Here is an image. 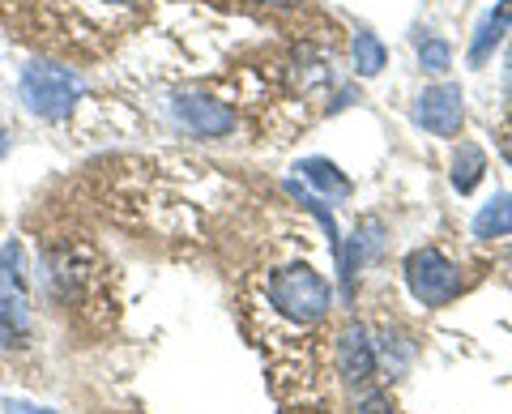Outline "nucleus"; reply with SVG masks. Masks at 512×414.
Listing matches in <instances>:
<instances>
[{"label": "nucleus", "mask_w": 512, "mask_h": 414, "mask_svg": "<svg viewBox=\"0 0 512 414\" xmlns=\"http://www.w3.org/2000/svg\"><path fill=\"white\" fill-rule=\"evenodd\" d=\"M419 56H423V65H427L431 73H444V69H448V60H453V52H448V43H440V39H427Z\"/></svg>", "instance_id": "4468645a"}, {"label": "nucleus", "mask_w": 512, "mask_h": 414, "mask_svg": "<svg viewBox=\"0 0 512 414\" xmlns=\"http://www.w3.org/2000/svg\"><path fill=\"white\" fill-rule=\"evenodd\" d=\"M299 175L308 184H316L325 197H350V180H346V175H338V167L325 163V158H303Z\"/></svg>", "instance_id": "9b49d317"}, {"label": "nucleus", "mask_w": 512, "mask_h": 414, "mask_svg": "<svg viewBox=\"0 0 512 414\" xmlns=\"http://www.w3.org/2000/svg\"><path fill=\"white\" fill-rule=\"evenodd\" d=\"M338 376L350 385H367L376 376V346L363 325H346L338 333Z\"/></svg>", "instance_id": "423d86ee"}, {"label": "nucleus", "mask_w": 512, "mask_h": 414, "mask_svg": "<svg viewBox=\"0 0 512 414\" xmlns=\"http://www.w3.org/2000/svg\"><path fill=\"white\" fill-rule=\"evenodd\" d=\"M261 5H274V9H291V5H299V0H261Z\"/></svg>", "instance_id": "f3484780"}, {"label": "nucleus", "mask_w": 512, "mask_h": 414, "mask_svg": "<svg viewBox=\"0 0 512 414\" xmlns=\"http://www.w3.org/2000/svg\"><path fill=\"white\" fill-rule=\"evenodd\" d=\"M94 5H99V9H116V13H120V9H137L141 0H94Z\"/></svg>", "instance_id": "dca6fc26"}, {"label": "nucleus", "mask_w": 512, "mask_h": 414, "mask_svg": "<svg viewBox=\"0 0 512 414\" xmlns=\"http://www.w3.org/2000/svg\"><path fill=\"white\" fill-rule=\"evenodd\" d=\"M414 120H419V129L436 133V137H457L461 124H466V99H461V86H453V82L427 86L419 94V107H414Z\"/></svg>", "instance_id": "20e7f679"}, {"label": "nucleus", "mask_w": 512, "mask_h": 414, "mask_svg": "<svg viewBox=\"0 0 512 414\" xmlns=\"http://www.w3.org/2000/svg\"><path fill=\"white\" fill-rule=\"evenodd\" d=\"M0 286H5V291H26V269H22V244L18 240L0 248Z\"/></svg>", "instance_id": "ddd939ff"}, {"label": "nucleus", "mask_w": 512, "mask_h": 414, "mask_svg": "<svg viewBox=\"0 0 512 414\" xmlns=\"http://www.w3.org/2000/svg\"><path fill=\"white\" fill-rule=\"evenodd\" d=\"M359 414H393V406H389V397L384 393H367L359 402Z\"/></svg>", "instance_id": "2eb2a0df"}, {"label": "nucleus", "mask_w": 512, "mask_h": 414, "mask_svg": "<svg viewBox=\"0 0 512 414\" xmlns=\"http://www.w3.org/2000/svg\"><path fill=\"white\" fill-rule=\"evenodd\" d=\"M82 90H86V82L73 69L47 65V60H35V65H26V73H22V99L43 120H60L64 111L82 99Z\"/></svg>", "instance_id": "f03ea898"}, {"label": "nucleus", "mask_w": 512, "mask_h": 414, "mask_svg": "<svg viewBox=\"0 0 512 414\" xmlns=\"http://www.w3.org/2000/svg\"><path fill=\"white\" fill-rule=\"evenodd\" d=\"M39 414H56V410H39Z\"/></svg>", "instance_id": "a211bd4d"}, {"label": "nucleus", "mask_w": 512, "mask_h": 414, "mask_svg": "<svg viewBox=\"0 0 512 414\" xmlns=\"http://www.w3.org/2000/svg\"><path fill=\"white\" fill-rule=\"evenodd\" d=\"M406 282L419 304L440 308L461 291V269L448 261L440 248H414L406 257Z\"/></svg>", "instance_id": "7ed1b4c3"}, {"label": "nucleus", "mask_w": 512, "mask_h": 414, "mask_svg": "<svg viewBox=\"0 0 512 414\" xmlns=\"http://www.w3.org/2000/svg\"><path fill=\"white\" fill-rule=\"evenodd\" d=\"M30 333V312H26V291H5L0 286V342L22 346Z\"/></svg>", "instance_id": "0eeeda50"}, {"label": "nucleus", "mask_w": 512, "mask_h": 414, "mask_svg": "<svg viewBox=\"0 0 512 414\" xmlns=\"http://www.w3.org/2000/svg\"><path fill=\"white\" fill-rule=\"evenodd\" d=\"M269 304L299 325H316L333 308V286L308 265H286L269 278Z\"/></svg>", "instance_id": "f257e3e1"}, {"label": "nucleus", "mask_w": 512, "mask_h": 414, "mask_svg": "<svg viewBox=\"0 0 512 414\" xmlns=\"http://www.w3.org/2000/svg\"><path fill=\"white\" fill-rule=\"evenodd\" d=\"M175 120H180L192 137H227L235 129L231 107H222L218 99H205V94H180V99H175Z\"/></svg>", "instance_id": "39448f33"}, {"label": "nucleus", "mask_w": 512, "mask_h": 414, "mask_svg": "<svg viewBox=\"0 0 512 414\" xmlns=\"http://www.w3.org/2000/svg\"><path fill=\"white\" fill-rule=\"evenodd\" d=\"M508 22H512V0H500V5H495L483 18V26H478V35L470 43V60H474V65H483V60L491 56V47L508 35Z\"/></svg>", "instance_id": "1a4fd4ad"}, {"label": "nucleus", "mask_w": 512, "mask_h": 414, "mask_svg": "<svg viewBox=\"0 0 512 414\" xmlns=\"http://www.w3.org/2000/svg\"><path fill=\"white\" fill-rule=\"evenodd\" d=\"M474 235L478 240H504V235H512V193H495L474 214Z\"/></svg>", "instance_id": "6e6552de"}, {"label": "nucleus", "mask_w": 512, "mask_h": 414, "mask_svg": "<svg viewBox=\"0 0 512 414\" xmlns=\"http://www.w3.org/2000/svg\"><path fill=\"white\" fill-rule=\"evenodd\" d=\"M384 43L372 35V30H359V39H355V65H359V73L363 77H376L380 69H384Z\"/></svg>", "instance_id": "f8f14e48"}, {"label": "nucleus", "mask_w": 512, "mask_h": 414, "mask_svg": "<svg viewBox=\"0 0 512 414\" xmlns=\"http://www.w3.org/2000/svg\"><path fill=\"white\" fill-rule=\"evenodd\" d=\"M487 171V154L474 146V141H461L457 154H453V188L457 193H474L478 180Z\"/></svg>", "instance_id": "9d476101"}]
</instances>
